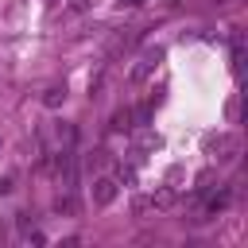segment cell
<instances>
[{"label":"cell","mask_w":248,"mask_h":248,"mask_svg":"<svg viewBox=\"0 0 248 248\" xmlns=\"http://www.w3.org/2000/svg\"><path fill=\"white\" fill-rule=\"evenodd\" d=\"M43 101H46V105L54 108L58 101H66V89H58V85H54V89H46V97H43Z\"/></svg>","instance_id":"cell-5"},{"label":"cell","mask_w":248,"mask_h":248,"mask_svg":"<svg viewBox=\"0 0 248 248\" xmlns=\"http://www.w3.org/2000/svg\"><path fill=\"white\" fill-rule=\"evenodd\" d=\"M54 209H58V213H78V202L66 194V198H58V202H54Z\"/></svg>","instance_id":"cell-4"},{"label":"cell","mask_w":248,"mask_h":248,"mask_svg":"<svg viewBox=\"0 0 248 248\" xmlns=\"http://www.w3.org/2000/svg\"><path fill=\"white\" fill-rule=\"evenodd\" d=\"M120 4H143V0H120Z\"/></svg>","instance_id":"cell-8"},{"label":"cell","mask_w":248,"mask_h":248,"mask_svg":"<svg viewBox=\"0 0 248 248\" xmlns=\"http://www.w3.org/2000/svg\"><path fill=\"white\" fill-rule=\"evenodd\" d=\"M120 178L132 186V182H136V167H120Z\"/></svg>","instance_id":"cell-6"},{"label":"cell","mask_w":248,"mask_h":248,"mask_svg":"<svg viewBox=\"0 0 248 248\" xmlns=\"http://www.w3.org/2000/svg\"><path fill=\"white\" fill-rule=\"evenodd\" d=\"M112 198H116V178H97L93 182V202L97 205H108Z\"/></svg>","instance_id":"cell-2"},{"label":"cell","mask_w":248,"mask_h":248,"mask_svg":"<svg viewBox=\"0 0 248 248\" xmlns=\"http://www.w3.org/2000/svg\"><path fill=\"white\" fill-rule=\"evenodd\" d=\"M136 124H132V108H120V112H112V132H132Z\"/></svg>","instance_id":"cell-3"},{"label":"cell","mask_w":248,"mask_h":248,"mask_svg":"<svg viewBox=\"0 0 248 248\" xmlns=\"http://www.w3.org/2000/svg\"><path fill=\"white\" fill-rule=\"evenodd\" d=\"M0 194H12V178H0Z\"/></svg>","instance_id":"cell-7"},{"label":"cell","mask_w":248,"mask_h":248,"mask_svg":"<svg viewBox=\"0 0 248 248\" xmlns=\"http://www.w3.org/2000/svg\"><path fill=\"white\" fill-rule=\"evenodd\" d=\"M163 58V46H151V50H143V58H140V66L132 70V81H143L151 70H155V62Z\"/></svg>","instance_id":"cell-1"}]
</instances>
